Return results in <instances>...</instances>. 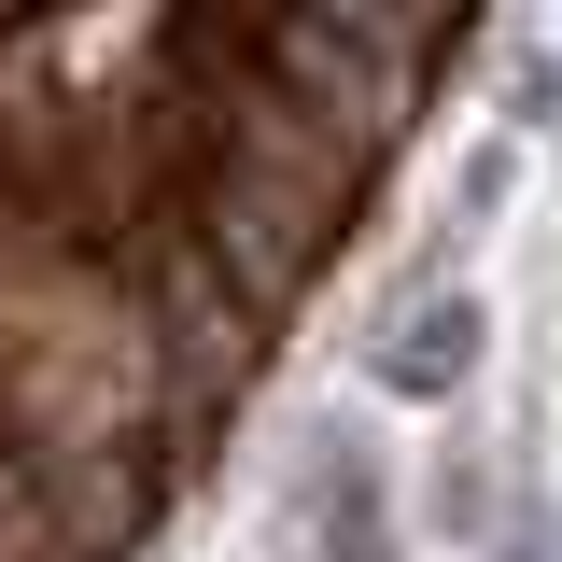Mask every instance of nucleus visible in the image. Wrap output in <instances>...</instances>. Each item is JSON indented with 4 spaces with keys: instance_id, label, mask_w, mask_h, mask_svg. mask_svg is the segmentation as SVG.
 Returning a JSON list of instances; mask_svg holds the SVG:
<instances>
[{
    "instance_id": "nucleus-1",
    "label": "nucleus",
    "mask_w": 562,
    "mask_h": 562,
    "mask_svg": "<svg viewBox=\"0 0 562 562\" xmlns=\"http://www.w3.org/2000/svg\"><path fill=\"white\" fill-rule=\"evenodd\" d=\"M464 366H479V295H408V310H394V338L366 351V380H380V394H408V408L464 394Z\"/></svg>"
}]
</instances>
